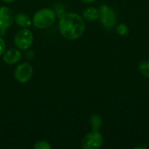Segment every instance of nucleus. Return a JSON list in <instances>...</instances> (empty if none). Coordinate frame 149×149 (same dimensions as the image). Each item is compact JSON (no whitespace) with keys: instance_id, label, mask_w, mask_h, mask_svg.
Returning a JSON list of instances; mask_svg holds the SVG:
<instances>
[{"instance_id":"obj_15","label":"nucleus","mask_w":149,"mask_h":149,"mask_svg":"<svg viewBox=\"0 0 149 149\" xmlns=\"http://www.w3.org/2000/svg\"><path fill=\"white\" fill-rule=\"evenodd\" d=\"M6 49V44H5V41L3 38L0 37V57L3 54L4 51Z\"/></svg>"},{"instance_id":"obj_5","label":"nucleus","mask_w":149,"mask_h":149,"mask_svg":"<svg viewBox=\"0 0 149 149\" xmlns=\"http://www.w3.org/2000/svg\"><path fill=\"white\" fill-rule=\"evenodd\" d=\"M104 142L102 134L99 130H93L88 133L81 141V148L83 149L100 148Z\"/></svg>"},{"instance_id":"obj_12","label":"nucleus","mask_w":149,"mask_h":149,"mask_svg":"<svg viewBox=\"0 0 149 149\" xmlns=\"http://www.w3.org/2000/svg\"><path fill=\"white\" fill-rule=\"evenodd\" d=\"M139 71L141 75L149 78V60H143L139 64Z\"/></svg>"},{"instance_id":"obj_4","label":"nucleus","mask_w":149,"mask_h":149,"mask_svg":"<svg viewBox=\"0 0 149 149\" xmlns=\"http://www.w3.org/2000/svg\"><path fill=\"white\" fill-rule=\"evenodd\" d=\"M33 43V33L28 28L19 30L14 37V44L17 49L27 50Z\"/></svg>"},{"instance_id":"obj_2","label":"nucleus","mask_w":149,"mask_h":149,"mask_svg":"<svg viewBox=\"0 0 149 149\" xmlns=\"http://www.w3.org/2000/svg\"><path fill=\"white\" fill-rule=\"evenodd\" d=\"M32 24L38 29H46L52 26L56 20V13L50 8L38 10L32 17Z\"/></svg>"},{"instance_id":"obj_14","label":"nucleus","mask_w":149,"mask_h":149,"mask_svg":"<svg viewBox=\"0 0 149 149\" xmlns=\"http://www.w3.org/2000/svg\"><path fill=\"white\" fill-rule=\"evenodd\" d=\"M35 149H51L52 146L50 145V143L46 141H37V143L34 145L33 147Z\"/></svg>"},{"instance_id":"obj_10","label":"nucleus","mask_w":149,"mask_h":149,"mask_svg":"<svg viewBox=\"0 0 149 149\" xmlns=\"http://www.w3.org/2000/svg\"><path fill=\"white\" fill-rule=\"evenodd\" d=\"M82 17L87 21H95L100 17V10L93 6L86 7L82 12Z\"/></svg>"},{"instance_id":"obj_11","label":"nucleus","mask_w":149,"mask_h":149,"mask_svg":"<svg viewBox=\"0 0 149 149\" xmlns=\"http://www.w3.org/2000/svg\"><path fill=\"white\" fill-rule=\"evenodd\" d=\"M90 120H91V125H92L93 130H100V128L103 125L102 119L99 114H93L91 116Z\"/></svg>"},{"instance_id":"obj_7","label":"nucleus","mask_w":149,"mask_h":149,"mask_svg":"<svg viewBox=\"0 0 149 149\" xmlns=\"http://www.w3.org/2000/svg\"><path fill=\"white\" fill-rule=\"evenodd\" d=\"M14 22V15L11 10L7 6H0V34L4 35Z\"/></svg>"},{"instance_id":"obj_13","label":"nucleus","mask_w":149,"mask_h":149,"mask_svg":"<svg viewBox=\"0 0 149 149\" xmlns=\"http://www.w3.org/2000/svg\"><path fill=\"white\" fill-rule=\"evenodd\" d=\"M116 31L118 32L119 35H120V36H125V35H127V34L128 33L129 29H128V26H127L126 24L122 23V24H120L117 26Z\"/></svg>"},{"instance_id":"obj_16","label":"nucleus","mask_w":149,"mask_h":149,"mask_svg":"<svg viewBox=\"0 0 149 149\" xmlns=\"http://www.w3.org/2000/svg\"><path fill=\"white\" fill-rule=\"evenodd\" d=\"M81 1L84 2V3H91L94 2L95 0H81Z\"/></svg>"},{"instance_id":"obj_1","label":"nucleus","mask_w":149,"mask_h":149,"mask_svg":"<svg viewBox=\"0 0 149 149\" xmlns=\"http://www.w3.org/2000/svg\"><path fill=\"white\" fill-rule=\"evenodd\" d=\"M60 34L68 40L79 38L85 32L86 24L83 17L75 12L65 13L60 17L58 22Z\"/></svg>"},{"instance_id":"obj_8","label":"nucleus","mask_w":149,"mask_h":149,"mask_svg":"<svg viewBox=\"0 0 149 149\" xmlns=\"http://www.w3.org/2000/svg\"><path fill=\"white\" fill-rule=\"evenodd\" d=\"M2 56L3 62L10 65L18 63L22 58V53L17 48H10L5 50Z\"/></svg>"},{"instance_id":"obj_9","label":"nucleus","mask_w":149,"mask_h":149,"mask_svg":"<svg viewBox=\"0 0 149 149\" xmlns=\"http://www.w3.org/2000/svg\"><path fill=\"white\" fill-rule=\"evenodd\" d=\"M14 21L21 28H29L32 24V20L30 18V17L25 13H17L14 17Z\"/></svg>"},{"instance_id":"obj_6","label":"nucleus","mask_w":149,"mask_h":149,"mask_svg":"<svg viewBox=\"0 0 149 149\" xmlns=\"http://www.w3.org/2000/svg\"><path fill=\"white\" fill-rule=\"evenodd\" d=\"M32 74H33V69L31 64L27 62H24L16 67L14 72V78L17 82L21 84H24L27 83L31 79Z\"/></svg>"},{"instance_id":"obj_3","label":"nucleus","mask_w":149,"mask_h":149,"mask_svg":"<svg viewBox=\"0 0 149 149\" xmlns=\"http://www.w3.org/2000/svg\"><path fill=\"white\" fill-rule=\"evenodd\" d=\"M100 23L107 30H112L117 23V14L115 10L107 4H102L100 7Z\"/></svg>"},{"instance_id":"obj_17","label":"nucleus","mask_w":149,"mask_h":149,"mask_svg":"<svg viewBox=\"0 0 149 149\" xmlns=\"http://www.w3.org/2000/svg\"><path fill=\"white\" fill-rule=\"evenodd\" d=\"M3 2H4V3H13L15 0H2Z\"/></svg>"}]
</instances>
